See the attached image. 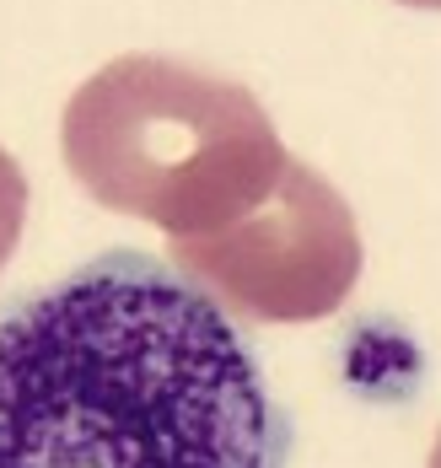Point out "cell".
Masks as SVG:
<instances>
[{"instance_id": "6da1fadb", "label": "cell", "mask_w": 441, "mask_h": 468, "mask_svg": "<svg viewBox=\"0 0 441 468\" xmlns=\"http://www.w3.org/2000/svg\"><path fill=\"white\" fill-rule=\"evenodd\" d=\"M291 431L221 302L108 253L0 318V468H280Z\"/></svg>"}, {"instance_id": "5b68a950", "label": "cell", "mask_w": 441, "mask_h": 468, "mask_svg": "<svg viewBox=\"0 0 441 468\" xmlns=\"http://www.w3.org/2000/svg\"><path fill=\"white\" fill-rule=\"evenodd\" d=\"M404 5H425V11H441V0H404Z\"/></svg>"}, {"instance_id": "3957f363", "label": "cell", "mask_w": 441, "mask_h": 468, "mask_svg": "<svg viewBox=\"0 0 441 468\" xmlns=\"http://www.w3.org/2000/svg\"><path fill=\"white\" fill-rule=\"evenodd\" d=\"M178 270L253 324H318L361 281V232L334 184L291 162L243 221L173 242Z\"/></svg>"}, {"instance_id": "7a4b0ae2", "label": "cell", "mask_w": 441, "mask_h": 468, "mask_svg": "<svg viewBox=\"0 0 441 468\" xmlns=\"http://www.w3.org/2000/svg\"><path fill=\"white\" fill-rule=\"evenodd\" d=\"M59 151L102 210L151 221L173 242L226 232L291 167L247 87L156 54L87 76L65 102Z\"/></svg>"}, {"instance_id": "277c9868", "label": "cell", "mask_w": 441, "mask_h": 468, "mask_svg": "<svg viewBox=\"0 0 441 468\" xmlns=\"http://www.w3.org/2000/svg\"><path fill=\"white\" fill-rule=\"evenodd\" d=\"M22 221H27V178H22L16 156L0 145V270H5V259L16 253Z\"/></svg>"}]
</instances>
